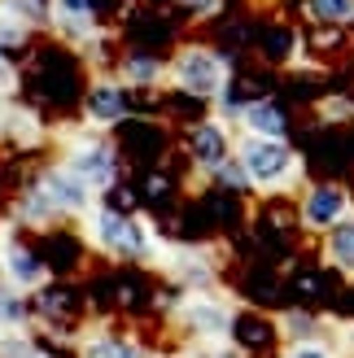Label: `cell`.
<instances>
[{
    "instance_id": "1",
    "label": "cell",
    "mask_w": 354,
    "mask_h": 358,
    "mask_svg": "<svg viewBox=\"0 0 354 358\" xmlns=\"http://www.w3.org/2000/svg\"><path fill=\"white\" fill-rule=\"evenodd\" d=\"M171 75H175V87H180L184 96H192V101H215V96H223L227 87H232L227 83V62L206 44H184L175 52Z\"/></svg>"
},
{
    "instance_id": "2",
    "label": "cell",
    "mask_w": 354,
    "mask_h": 358,
    "mask_svg": "<svg viewBox=\"0 0 354 358\" xmlns=\"http://www.w3.org/2000/svg\"><path fill=\"white\" fill-rule=\"evenodd\" d=\"M236 162L245 166L254 188H280L302 171L297 166V153L285 145V140H262V136H245L236 145Z\"/></svg>"
},
{
    "instance_id": "3",
    "label": "cell",
    "mask_w": 354,
    "mask_h": 358,
    "mask_svg": "<svg viewBox=\"0 0 354 358\" xmlns=\"http://www.w3.org/2000/svg\"><path fill=\"white\" fill-rule=\"evenodd\" d=\"M92 241L101 249H110V254H118V258H140L149 249V231L140 227V219H132V214H122L114 206H101L92 214Z\"/></svg>"
},
{
    "instance_id": "4",
    "label": "cell",
    "mask_w": 354,
    "mask_h": 358,
    "mask_svg": "<svg viewBox=\"0 0 354 358\" xmlns=\"http://www.w3.org/2000/svg\"><path fill=\"white\" fill-rule=\"evenodd\" d=\"M66 166L75 171V175H83L92 192H101V188H110V184H114V175H118V153H114L110 140L87 136V140H79V145L70 149Z\"/></svg>"
},
{
    "instance_id": "5",
    "label": "cell",
    "mask_w": 354,
    "mask_h": 358,
    "mask_svg": "<svg viewBox=\"0 0 354 358\" xmlns=\"http://www.w3.org/2000/svg\"><path fill=\"white\" fill-rule=\"evenodd\" d=\"M83 114L87 122H97V127H114V122H127L132 114V92L122 79H97L87 83L83 92Z\"/></svg>"
},
{
    "instance_id": "6",
    "label": "cell",
    "mask_w": 354,
    "mask_h": 358,
    "mask_svg": "<svg viewBox=\"0 0 354 358\" xmlns=\"http://www.w3.org/2000/svg\"><path fill=\"white\" fill-rule=\"evenodd\" d=\"M35 188L48 196V206L57 210V214H79V210H87V201H92V188H87V179L75 175L66 162H62V166H48Z\"/></svg>"
},
{
    "instance_id": "7",
    "label": "cell",
    "mask_w": 354,
    "mask_h": 358,
    "mask_svg": "<svg viewBox=\"0 0 354 358\" xmlns=\"http://www.w3.org/2000/svg\"><path fill=\"white\" fill-rule=\"evenodd\" d=\"M350 214V192L341 184H315L306 196H302V223L311 231H332L341 227Z\"/></svg>"
},
{
    "instance_id": "8",
    "label": "cell",
    "mask_w": 354,
    "mask_h": 358,
    "mask_svg": "<svg viewBox=\"0 0 354 358\" xmlns=\"http://www.w3.org/2000/svg\"><path fill=\"white\" fill-rule=\"evenodd\" d=\"M188 162L197 166V171H223L227 162H232V140H227V131L219 127V122H192L188 127Z\"/></svg>"
},
{
    "instance_id": "9",
    "label": "cell",
    "mask_w": 354,
    "mask_h": 358,
    "mask_svg": "<svg viewBox=\"0 0 354 358\" xmlns=\"http://www.w3.org/2000/svg\"><path fill=\"white\" fill-rule=\"evenodd\" d=\"M241 127L250 131V136H262V140H285V131H289V114L280 110L276 101L258 96V101H250V105L241 110Z\"/></svg>"
},
{
    "instance_id": "10",
    "label": "cell",
    "mask_w": 354,
    "mask_h": 358,
    "mask_svg": "<svg viewBox=\"0 0 354 358\" xmlns=\"http://www.w3.org/2000/svg\"><path fill=\"white\" fill-rule=\"evenodd\" d=\"M118 75H122V83H127V87H153L157 79H162V62H157L153 52L136 48V52H127V57H122Z\"/></svg>"
},
{
    "instance_id": "11",
    "label": "cell",
    "mask_w": 354,
    "mask_h": 358,
    "mask_svg": "<svg viewBox=\"0 0 354 358\" xmlns=\"http://www.w3.org/2000/svg\"><path fill=\"white\" fill-rule=\"evenodd\" d=\"M5 271H9L17 284H35V280L44 275V262L35 258L27 245H13V249H9V258H5Z\"/></svg>"
},
{
    "instance_id": "12",
    "label": "cell",
    "mask_w": 354,
    "mask_h": 358,
    "mask_svg": "<svg viewBox=\"0 0 354 358\" xmlns=\"http://www.w3.org/2000/svg\"><path fill=\"white\" fill-rule=\"evenodd\" d=\"M328 258L341 271H354V223H341V227L328 231Z\"/></svg>"
},
{
    "instance_id": "13",
    "label": "cell",
    "mask_w": 354,
    "mask_h": 358,
    "mask_svg": "<svg viewBox=\"0 0 354 358\" xmlns=\"http://www.w3.org/2000/svg\"><path fill=\"white\" fill-rule=\"evenodd\" d=\"M306 9L315 22H328V27L354 22V0H306Z\"/></svg>"
},
{
    "instance_id": "14",
    "label": "cell",
    "mask_w": 354,
    "mask_h": 358,
    "mask_svg": "<svg viewBox=\"0 0 354 358\" xmlns=\"http://www.w3.org/2000/svg\"><path fill=\"white\" fill-rule=\"evenodd\" d=\"M236 336H241V345L262 350V345H271V324H262V319H254V315H241L236 319Z\"/></svg>"
},
{
    "instance_id": "15",
    "label": "cell",
    "mask_w": 354,
    "mask_h": 358,
    "mask_svg": "<svg viewBox=\"0 0 354 358\" xmlns=\"http://www.w3.org/2000/svg\"><path fill=\"white\" fill-rule=\"evenodd\" d=\"M87 358H136V354H132L127 345H122V341H105V345H97Z\"/></svg>"
},
{
    "instance_id": "16",
    "label": "cell",
    "mask_w": 354,
    "mask_h": 358,
    "mask_svg": "<svg viewBox=\"0 0 354 358\" xmlns=\"http://www.w3.org/2000/svg\"><path fill=\"white\" fill-rule=\"evenodd\" d=\"M180 5H184L192 17H210V13L219 9V0H180Z\"/></svg>"
},
{
    "instance_id": "17",
    "label": "cell",
    "mask_w": 354,
    "mask_h": 358,
    "mask_svg": "<svg viewBox=\"0 0 354 358\" xmlns=\"http://www.w3.org/2000/svg\"><path fill=\"white\" fill-rule=\"evenodd\" d=\"M13 83H17V75H13V66H9L5 57H0V92H9Z\"/></svg>"
},
{
    "instance_id": "18",
    "label": "cell",
    "mask_w": 354,
    "mask_h": 358,
    "mask_svg": "<svg viewBox=\"0 0 354 358\" xmlns=\"http://www.w3.org/2000/svg\"><path fill=\"white\" fill-rule=\"evenodd\" d=\"M293 358H328V354H320V350H297Z\"/></svg>"
}]
</instances>
